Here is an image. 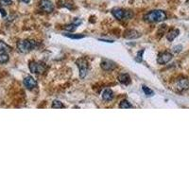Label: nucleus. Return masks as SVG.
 Listing matches in <instances>:
<instances>
[{"mask_svg": "<svg viewBox=\"0 0 189 189\" xmlns=\"http://www.w3.org/2000/svg\"><path fill=\"white\" fill-rule=\"evenodd\" d=\"M101 97H102V99H103V100H105V101H110V100H112V99H114V92H113L111 89L107 88V89H105V90L103 91Z\"/></svg>", "mask_w": 189, "mask_h": 189, "instance_id": "13", "label": "nucleus"}, {"mask_svg": "<svg viewBox=\"0 0 189 189\" xmlns=\"http://www.w3.org/2000/svg\"><path fill=\"white\" fill-rule=\"evenodd\" d=\"M100 66L104 71H113L114 69L116 68L115 62H114L113 61H110V60H103L100 64Z\"/></svg>", "mask_w": 189, "mask_h": 189, "instance_id": "8", "label": "nucleus"}, {"mask_svg": "<svg viewBox=\"0 0 189 189\" xmlns=\"http://www.w3.org/2000/svg\"><path fill=\"white\" fill-rule=\"evenodd\" d=\"M65 36L70 38V39H82L84 38L85 36L82 35V34H70V33H64Z\"/></svg>", "mask_w": 189, "mask_h": 189, "instance_id": "21", "label": "nucleus"}, {"mask_svg": "<svg viewBox=\"0 0 189 189\" xmlns=\"http://www.w3.org/2000/svg\"><path fill=\"white\" fill-rule=\"evenodd\" d=\"M112 14L117 20H129L133 17V12L132 11H125L121 8H114L112 10Z\"/></svg>", "mask_w": 189, "mask_h": 189, "instance_id": "3", "label": "nucleus"}, {"mask_svg": "<svg viewBox=\"0 0 189 189\" xmlns=\"http://www.w3.org/2000/svg\"><path fill=\"white\" fill-rule=\"evenodd\" d=\"M172 57H173L172 54L167 51L160 53L158 58H157V62H158L159 65H166L172 60Z\"/></svg>", "mask_w": 189, "mask_h": 189, "instance_id": "6", "label": "nucleus"}, {"mask_svg": "<svg viewBox=\"0 0 189 189\" xmlns=\"http://www.w3.org/2000/svg\"><path fill=\"white\" fill-rule=\"evenodd\" d=\"M167 19V13L161 10L148 12L144 15V20L148 23H159Z\"/></svg>", "mask_w": 189, "mask_h": 189, "instance_id": "1", "label": "nucleus"}, {"mask_svg": "<svg viewBox=\"0 0 189 189\" xmlns=\"http://www.w3.org/2000/svg\"><path fill=\"white\" fill-rule=\"evenodd\" d=\"M12 50V47L10 46H8L6 43L0 41V53L2 52H5V53H8Z\"/></svg>", "mask_w": 189, "mask_h": 189, "instance_id": "16", "label": "nucleus"}, {"mask_svg": "<svg viewBox=\"0 0 189 189\" xmlns=\"http://www.w3.org/2000/svg\"><path fill=\"white\" fill-rule=\"evenodd\" d=\"M81 23H82V20H81V19H80V18H75V20H74L71 24L65 26V30H67V31L73 32V31H75V30L77 29V27H78Z\"/></svg>", "mask_w": 189, "mask_h": 189, "instance_id": "12", "label": "nucleus"}, {"mask_svg": "<svg viewBox=\"0 0 189 189\" xmlns=\"http://www.w3.org/2000/svg\"><path fill=\"white\" fill-rule=\"evenodd\" d=\"M180 34V31L179 29H172L170 30L169 32L167 34V38L169 42H172L176 37H178V35Z\"/></svg>", "mask_w": 189, "mask_h": 189, "instance_id": "15", "label": "nucleus"}, {"mask_svg": "<svg viewBox=\"0 0 189 189\" xmlns=\"http://www.w3.org/2000/svg\"><path fill=\"white\" fill-rule=\"evenodd\" d=\"M143 52H144V50L138 52V54H137V56H136V58H135V61H138V62H141V61H142V54H143Z\"/></svg>", "mask_w": 189, "mask_h": 189, "instance_id": "23", "label": "nucleus"}, {"mask_svg": "<svg viewBox=\"0 0 189 189\" xmlns=\"http://www.w3.org/2000/svg\"><path fill=\"white\" fill-rule=\"evenodd\" d=\"M40 9L45 12L50 13L54 11V4L50 0H41L40 1Z\"/></svg>", "mask_w": 189, "mask_h": 189, "instance_id": "7", "label": "nucleus"}, {"mask_svg": "<svg viewBox=\"0 0 189 189\" xmlns=\"http://www.w3.org/2000/svg\"><path fill=\"white\" fill-rule=\"evenodd\" d=\"M28 68H29L30 72L33 74H43L47 70V65L43 61H32L29 62Z\"/></svg>", "mask_w": 189, "mask_h": 189, "instance_id": "4", "label": "nucleus"}, {"mask_svg": "<svg viewBox=\"0 0 189 189\" xmlns=\"http://www.w3.org/2000/svg\"><path fill=\"white\" fill-rule=\"evenodd\" d=\"M141 36V33L138 32L137 30L135 29H129V30H126L125 31V34L124 37L126 39H137Z\"/></svg>", "mask_w": 189, "mask_h": 189, "instance_id": "11", "label": "nucleus"}, {"mask_svg": "<svg viewBox=\"0 0 189 189\" xmlns=\"http://www.w3.org/2000/svg\"><path fill=\"white\" fill-rule=\"evenodd\" d=\"M142 89H143V91H144V93H145V94H146L147 97H153L154 96V92L151 89H149L148 87L143 85Z\"/></svg>", "mask_w": 189, "mask_h": 189, "instance_id": "20", "label": "nucleus"}, {"mask_svg": "<svg viewBox=\"0 0 189 189\" xmlns=\"http://www.w3.org/2000/svg\"><path fill=\"white\" fill-rule=\"evenodd\" d=\"M21 2H24V3H26V4H27V3H29L31 0H20Z\"/></svg>", "mask_w": 189, "mask_h": 189, "instance_id": "26", "label": "nucleus"}, {"mask_svg": "<svg viewBox=\"0 0 189 189\" xmlns=\"http://www.w3.org/2000/svg\"><path fill=\"white\" fill-rule=\"evenodd\" d=\"M182 46L181 45H179V46H176L173 47V52H175V53H179V52L182 51Z\"/></svg>", "mask_w": 189, "mask_h": 189, "instance_id": "24", "label": "nucleus"}, {"mask_svg": "<svg viewBox=\"0 0 189 189\" xmlns=\"http://www.w3.org/2000/svg\"><path fill=\"white\" fill-rule=\"evenodd\" d=\"M118 80L120 83H122L124 85H129L132 82L131 77L128 74H120L118 76Z\"/></svg>", "mask_w": 189, "mask_h": 189, "instance_id": "14", "label": "nucleus"}, {"mask_svg": "<svg viewBox=\"0 0 189 189\" xmlns=\"http://www.w3.org/2000/svg\"><path fill=\"white\" fill-rule=\"evenodd\" d=\"M38 43L34 40H22L17 43V48L21 53H28L37 48Z\"/></svg>", "mask_w": 189, "mask_h": 189, "instance_id": "2", "label": "nucleus"}, {"mask_svg": "<svg viewBox=\"0 0 189 189\" xmlns=\"http://www.w3.org/2000/svg\"><path fill=\"white\" fill-rule=\"evenodd\" d=\"M177 89L179 91H184V90H187L189 88V79H186V78H182L181 80H179L177 81Z\"/></svg>", "mask_w": 189, "mask_h": 189, "instance_id": "10", "label": "nucleus"}, {"mask_svg": "<svg viewBox=\"0 0 189 189\" xmlns=\"http://www.w3.org/2000/svg\"><path fill=\"white\" fill-rule=\"evenodd\" d=\"M0 12H1L2 16H6V12H5V11L2 8H0Z\"/></svg>", "mask_w": 189, "mask_h": 189, "instance_id": "25", "label": "nucleus"}, {"mask_svg": "<svg viewBox=\"0 0 189 189\" xmlns=\"http://www.w3.org/2000/svg\"><path fill=\"white\" fill-rule=\"evenodd\" d=\"M53 109H64L65 106L62 104L60 100H57V99H55L53 102H52V106H51Z\"/></svg>", "mask_w": 189, "mask_h": 189, "instance_id": "19", "label": "nucleus"}, {"mask_svg": "<svg viewBox=\"0 0 189 189\" xmlns=\"http://www.w3.org/2000/svg\"><path fill=\"white\" fill-rule=\"evenodd\" d=\"M10 60V57L7 53L5 52H2L0 53V64L3 65V64H6V62H8Z\"/></svg>", "mask_w": 189, "mask_h": 189, "instance_id": "18", "label": "nucleus"}, {"mask_svg": "<svg viewBox=\"0 0 189 189\" xmlns=\"http://www.w3.org/2000/svg\"><path fill=\"white\" fill-rule=\"evenodd\" d=\"M24 85L26 86L27 89L28 90H32L37 86V81L34 78H32L31 76H27L24 79Z\"/></svg>", "mask_w": 189, "mask_h": 189, "instance_id": "9", "label": "nucleus"}, {"mask_svg": "<svg viewBox=\"0 0 189 189\" xmlns=\"http://www.w3.org/2000/svg\"><path fill=\"white\" fill-rule=\"evenodd\" d=\"M119 107H120L121 109H132V108H133V106L128 100H126V99H124V100H122V101L120 102Z\"/></svg>", "mask_w": 189, "mask_h": 189, "instance_id": "17", "label": "nucleus"}, {"mask_svg": "<svg viewBox=\"0 0 189 189\" xmlns=\"http://www.w3.org/2000/svg\"><path fill=\"white\" fill-rule=\"evenodd\" d=\"M76 64L80 69V79H84L87 75V71H88V61L86 59L84 58H80L79 59Z\"/></svg>", "mask_w": 189, "mask_h": 189, "instance_id": "5", "label": "nucleus"}, {"mask_svg": "<svg viewBox=\"0 0 189 189\" xmlns=\"http://www.w3.org/2000/svg\"><path fill=\"white\" fill-rule=\"evenodd\" d=\"M12 4V0H0V6L5 7V6H10Z\"/></svg>", "mask_w": 189, "mask_h": 189, "instance_id": "22", "label": "nucleus"}]
</instances>
